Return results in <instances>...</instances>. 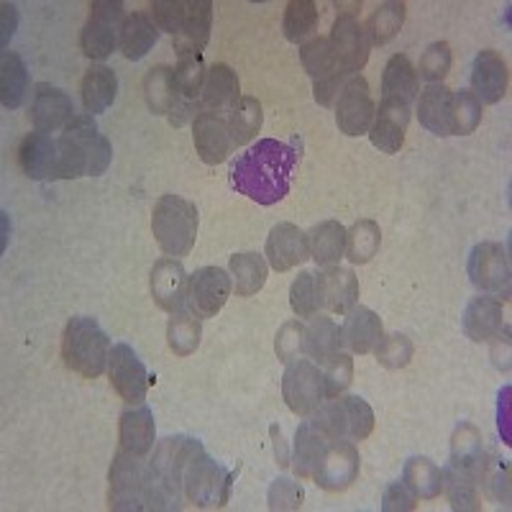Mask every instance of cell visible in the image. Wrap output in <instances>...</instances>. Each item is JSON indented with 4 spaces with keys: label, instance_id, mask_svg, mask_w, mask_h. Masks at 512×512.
Here are the masks:
<instances>
[{
    "label": "cell",
    "instance_id": "cell-1",
    "mask_svg": "<svg viewBox=\"0 0 512 512\" xmlns=\"http://www.w3.org/2000/svg\"><path fill=\"white\" fill-rule=\"evenodd\" d=\"M300 162L297 141L282 144L277 139L256 141L231 167V185L259 205H274L290 192L292 172Z\"/></svg>",
    "mask_w": 512,
    "mask_h": 512
},
{
    "label": "cell",
    "instance_id": "cell-2",
    "mask_svg": "<svg viewBox=\"0 0 512 512\" xmlns=\"http://www.w3.org/2000/svg\"><path fill=\"white\" fill-rule=\"evenodd\" d=\"M113 159L111 141L100 134L90 113H77L57 139V164L52 180H80L108 172Z\"/></svg>",
    "mask_w": 512,
    "mask_h": 512
},
{
    "label": "cell",
    "instance_id": "cell-3",
    "mask_svg": "<svg viewBox=\"0 0 512 512\" xmlns=\"http://www.w3.org/2000/svg\"><path fill=\"white\" fill-rule=\"evenodd\" d=\"M200 448L203 443L190 436H169L157 443L152 461L146 464L154 510H180L182 497H185L187 461Z\"/></svg>",
    "mask_w": 512,
    "mask_h": 512
},
{
    "label": "cell",
    "instance_id": "cell-4",
    "mask_svg": "<svg viewBox=\"0 0 512 512\" xmlns=\"http://www.w3.org/2000/svg\"><path fill=\"white\" fill-rule=\"evenodd\" d=\"M111 338L100 323L88 315L72 318L62 333V359L70 372L85 379H95L108 369L111 359Z\"/></svg>",
    "mask_w": 512,
    "mask_h": 512
},
{
    "label": "cell",
    "instance_id": "cell-5",
    "mask_svg": "<svg viewBox=\"0 0 512 512\" xmlns=\"http://www.w3.org/2000/svg\"><path fill=\"white\" fill-rule=\"evenodd\" d=\"M198 205L180 195H162L152 210V231L159 249L169 256H187L198 239Z\"/></svg>",
    "mask_w": 512,
    "mask_h": 512
},
{
    "label": "cell",
    "instance_id": "cell-6",
    "mask_svg": "<svg viewBox=\"0 0 512 512\" xmlns=\"http://www.w3.org/2000/svg\"><path fill=\"white\" fill-rule=\"evenodd\" d=\"M108 507L118 512L154 510L152 484L141 456L118 451L108 472Z\"/></svg>",
    "mask_w": 512,
    "mask_h": 512
},
{
    "label": "cell",
    "instance_id": "cell-7",
    "mask_svg": "<svg viewBox=\"0 0 512 512\" xmlns=\"http://www.w3.org/2000/svg\"><path fill=\"white\" fill-rule=\"evenodd\" d=\"M320 431L331 441L344 438V441H367L374 431V410L367 400L356 395L331 397L310 415Z\"/></svg>",
    "mask_w": 512,
    "mask_h": 512
},
{
    "label": "cell",
    "instance_id": "cell-8",
    "mask_svg": "<svg viewBox=\"0 0 512 512\" xmlns=\"http://www.w3.org/2000/svg\"><path fill=\"white\" fill-rule=\"evenodd\" d=\"M233 489V472H228L226 466L218 464L216 459H210L205 454V448L195 451L192 459L187 461L185 469V497L195 507H223L231 500Z\"/></svg>",
    "mask_w": 512,
    "mask_h": 512
},
{
    "label": "cell",
    "instance_id": "cell-9",
    "mask_svg": "<svg viewBox=\"0 0 512 512\" xmlns=\"http://www.w3.org/2000/svg\"><path fill=\"white\" fill-rule=\"evenodd\" d=\"M126 21L121 0H95L90 3L88 24L82 26L80 49L93 62H103L121 44V29Z\"/></svg>",
    "mask_w": 512,
    "mask_h": 512
},
{
    "label": "cell",
    "instance_id": "cell-10",
    "mask_svg": "<svg viewBox=\"0 0 512 512\" xmlns=\"http://www.w3.org/2000/svg\"><path fill=\"white\" fill-rule=\"evenodd\" d=\"M469 280L484 295H495L507 300L510 297L512 285V267L507 249L497 241H482L469 254V264H466Z\"/></svg>",
    "mask_w": 512,
    "mask_h": 512
},
{
    "label": "cell",
    "instance_id": "cell-11",
    "mask_svg": "<svg viewBox=\"0 0 512 512\" xmlns=\"http://www.w3.org/2000/svg\"><path fill=\"white\" fill-rule=\"evenodd\" d=\"M282 397L287 408L300 418H310L326 402V379L315 361L295 359L282 377Z\"/></svg>",
    "mask_w": 512,
    "mask_h": 512
},
{
    "label": "cell",
    "instance_id": "cell-12",
    "mask_svg": "<svg viewBox=\"0 0 512 512\" xmlns=\"http://www.w3.org/2000/svg\"><path fill=\"white\" fill-rule=\"evenodd\" d=\"M231 274L221 267H203L187 277L185 305L195 318H216L231 297Z\"/></svg>",
    "mask_w": 512,
    "mask_h": 512
},
{
    "label": "cell",
    "instance_id": "cell-13",
    "mask_svg": "<svg viewBox=\"0 0 512 512\" xmlns=\"http://www.w3.org/2000/svg\"><path fill=\"white\" fill-rule=\"evenodd\" d=\"M108 379L111 387L126 405H144L146 390L154 379H149L144 361L139 359L134 349L128 344H116L111 349L108 359Z\"/></svg>",
    "mask_w": 512,
    "mask_h": 512
},
{
    "label": "cell",
    "instance_id": "cell-14",
    "mask_svg": "<svg viewBox=\"0 0 512 512\" xmlns=\"http://www.w3.org/2000/svg\"><path fill=\"white\" fill-rule=\"evenodd\" d=\"M374 100L369 93V82L361 75L349 77L336 100L338 131L346 136H364L374 123Z\"/></svg>",
    "mask_w": 512,
    "mask_h": 512
},
{
    "label": "cell",
    "instance_id": "cell-15",
    "mask_svg": "<svg viewBox=\"0 0 512 512\" xmlns=\"http://www.w3.org/2000/svg\"><path fill=\"white\" fill-rule=\"evenodd\" d=\"M328 41H331L333 54H336L338 70L344 72V75L354 77L364 70V64L369 62L372 44H369V36L364 26L359 24V18L338 13Z\"/></svg>",
    "mask_w": 512,
    "mask_h": 512
},
{
    "label": "cell",
    "instance_id": "cell-16",
    "mask_svg": "<svg viewBox=\"0 0 512 512\" xmlns=\"http://www.w3.org/2000/svg\"><path fill=\"white\" fill-rule=\"evenodd\" d=\"M361 469L359 451H356L354 441H344V438H336V441L328 443L326 454L320 459L318 469L313 474V482L326 492H344L351 484L356 482Z\"/></svg>",
    "mask_w": 512,
    "mask_h": 512
},
{
    "label": "cell",
    "instance_id": "cell-17",
    "mask_svg": "<svg viewBox=\"0 0 512 512\" xmlns=\"http://www.w3.org/2000/svg\"><path fill=\"white\" fill-rule=\"evenodd\" d=\"M264 256H267V264L274 272H290L297 264L310 259L308 233L295 223H277L267 236Z\"/></svg>",
    "mask_w": 512,
    "mask_h": 512
},
{
    "label": "cell",
    "instance_id": "cell-18",
    "mask_svg": "<svg viewBox=\"0 0 512 512\" xmlns=\"http://www.w3.org/2000/svg\"><path fill=\"white\" fill-rule=\"evenodd\" d=\"M75 105L64 90L54 88L49 82H39L34 88V100H31V126L41 134H54L59 128L75 118Z\"/></svg>",
    "mask_w": 512,
    "mask_h": 512
},
{
    "label": "cell",
    "instance_id": "cell-19",
    "mask_svg": "<svg viewBox=\"0 0 512 512\" xmlns=\"http://www.w3.org/2000/svg\"><path fill=\"white\" fill-rule=\"evenodd\" d=\"M213 26V3L210 0H187V13L180 31L172 36V47L180 59L203 57Z\"/></svg>",
    "mask_w": 512,
    "mask_h": 512
},
{
    "label": "cell",
    "instance_id": "cell-20",
    "mask_svg": "<svg viewBox=\"0 0 512 512\" xmlns=\"http://www.w3.org/2000/svg\"><path fill=\"white\" fill-rule=\"evenodd\" d=\"M410 123V105L397 100H382L379 111L374 113V123L369 128V141L382 154H397L405 144Z\"/></svg>",
    "mask_w": 512,
    "mask_h": 512
},
{
    "label": "cell",
    "instance_id": "cell-21",
    "mask_svg": "<svg viewBox=\"0 0 512 512\" xmlns=\"http://www.w3.org/2000/svg\"><path fill=\"white\" fill-rule=\"evenodd\" d=\"M507 85L510 72L505 59L495 49H482L472 64V93L482 105H495L507 95Z\"/></svg>",
    "mask_w": 512,
    "mask_h": 512
},
{
    "label": "cell",
    "instance_id": "cell-22",
    "mask_svg": "<svg viewBox=\"0 0 512 512\" xmlns=\"http://www.w3.org/2000/svg\"><path fill=\"white\" fill-rule=\"evenodd\" d=\"M192 139H195V149H198L200 159L210 167L226 162L233 149H236L226 118L216 116V113L203 111L192 121Z\"/></svg>",
    "mask_w": 512,
    "mask_h": 512
},
{
    "label": "cell",
    "instance_id": "cell-23",
    "mask_svg": "<svg viewBox=\"0 0 512 512\" xmlns=\"http://www.w3.org/2000/svg\"><path fill=\"white\" fill-rule=\"evenodd\" d=\"M149 290H152L154 303L167 313H177L185 305L187 292V272L180 259L164 256L152 267L149 274Z\"/></svg>",
    "mask_w": 512,
    "mask_h": 512
},
{
    "label": "cell",
    "instance_id": "cell-24",
    "mask_svg": "<svg viewBox=\"0 0 512 512\" xmlns=\"http://www.w3.org/2000/svg\"><path fill=\"white\" fill-rule=\"evenodd\" d=\"M241 98L244 95H241L239 75L228 64H213L208 75H205L203 93H200V108L205 113H216V116L226 118L239 105Z\"/></svg>",
    "mask_w": 512,
    "mask_h": 512
},
{
    "label": "cell",
    "instance_id": "cell-25",
    "mask_svg": "<svg viewBox=\"0 0 512 512\" xmlns=\"http://www.w3.org/2000/svg\"><path fill=\"white\" fill-rule=\"evenodd\" d=\"M461 328H464L466 338H472L474 344L495 341L497 333H502V328H505V310H502V303L489 295L474 297L472 303L466 305Z\"/></svg>",
    "mask_w": 512,
    "mask_h": 512
},
{
    "label": "cell",
    "instance_id": "cell-26",
    "mask_svg": "<svg viewBox=\"0 0 512 512\" xmlns=\"http://www.w3.org/2000/svg\"><path fill=\"white\" fill-rule=\"evenodd\" d=\"M418 121L436 136H454V90L446 85H428L418 100Z\"/></svg>",
    "mask_w": 512,
    "mask_h": 512
},
{
    "label": "cell",
    "instance_id": "cell-27",
    "mask_svg": "<svg viewBox=\"0 0 512 512\" xmlns=\"http://www.w3.org/2000/svg\"><path fill=\"white\" fill-rule=\"evenodd\" d=\"M157 441V425H154L152 410L146 405H134L121 413L118 420V443L126 454L144 459Z\"/></svg>",
    "mask_w": 512,
    "mask_h": 512
},
{
    "label": "cell",
    "instance_id": "cell-28",
    "mask_svg": "<svg viewBox=\"0 0 512 512\" xmlns=\"http://www.w3.org/2000/svg\"><path fill=\"white\" fill-rule=\"evenodd\" d=\"M328 443H331V438L320 431L318 425H315L310 418L297 425L295 443H292V454H290V466L295 469L297 477L313 479L320 459H323V454H326Z\"/></svg>",
    "mask_w": 512,
    "mask_h": 512
},
{
    "label": "cell",
    "instance_id": "cell-29",
    "mask_svg": "<svg viewBox=\"0 0 512 512\" xmlns=\"http://www.w3.org/2000/svg\"><path fill=\"white\" fill-rule=\"evenodd\" d=\"M341 333H344V346H349L351 354H374V349L382 344L384 326L372 308L356 305L346 313Z\"/></svg>",
    "mask_w": 512,
    "mask_h": 512
},
{
    "label": "cell",
    "instance_id": "cell-30",
    "mask_svg": "<svg viewBox=\"0 0 512 512\" xmlns=\"http://www.w3.org/2000/svg\"><path fill=\"white\" fill-rule=\"evenodd\" d=\"M320 292H323V308L336 315H346L359 303V280L351 269L326 267V272L318 274Z\"/></svg>",
    "mask_w": 512,
    "mask_h": 512
},
{
    "label": "cell",
    "instance_id": "cell-31",
    "mask_svg": "<svg viewBox=\"0 0 512 512\" xmlns=\"http://www.w3.org/2000/svg\"><path fill=\"white\" fill-rule=\"evenodd\" d=\"M18 164L31 180H52L57 164V139L41 131L29 134L18 146Z\"/></svg>",
    "mask_w": 512,
    "mask_h": 512
},
{
    "label": "cell",
    "instance_id": "cell-32",
    "mask_svg": "<svg viewBox=\"0 0 512 512\" xmlns=\"http://www.w3.org/2000/svg\"><path fill=\"white\" fill-rule=\"evenodd\" d=\"M118 95V77L111 67L105 64H93L85 75H82L80 82V98L85 111L90 116H98V113H105L113 105Z\"/></svg>",
    "mask_w": 512,
    "mask_h": 512
},
{
    "label": "cell",
    "instance_id": "cell-33",
    "mask_svg": "<svg viewBox=\"0 0 512 512\" xmlns=\"http://www.w3.org/2000/svg\"><path fill=\"white\" fill-rule=\"evenodd\" d=\"M344 346V333L336 320L328 318V315H313L310 323L305 326V338H303V351L310 359L323 367L333 354H338Z\"/></svg>",
    "mask_w": 512,
    "mask_h": 512
},
{
    "label": "cell",
    "instance_id": "cell-34",
    "mask_svg": "<svg viewBox=\"0 0 512 512\" xmlns=\"http://www.w3.org/2000/svg\"><path fill=\"white\" fill-rule=\"evenodd\" d=\"M418 98V70L405 54H395L384 64L382 72V100L413 105Z\"/></svg>",
    "mask_w": 512,
    "mask_h": 512
},
{
    "label": "cell",
    "instance_id": "cell-35",
    "mask_svg": "<svg viewBox=\"0 0 512 512\" xmlns=\"http://www.w3.org/2000/svg\"><path fill=\"white\" fill-rule=\"evenodd\" d=\"M310 259L318 267H336L346 256V228L338 221H320L310 228Z\"/></svg>",
    "mask_w": 512,
    "mask_h": 512
},
{
    "label": "cell",
    "instance_id": "cell-36",
    "mask_svg": "<svg viewBox=\"0 0 512 512\" xmlns=\"http://www.w3.org/2000/svg\"><path fill=\"white\" fill-rule=\"evenodd\" d=\"M159 39V29L146 13H128L121 29V54L128 62H139L152 52Z\"/></svg>",
    "mask_w": 512,
    "mask_h": 512
},
{
    "label": "cell",
    "instance_id": "cell-37",
    "mask_svg": "<svg viewBox=\"0 0 512 512\" xmlns=\"http://www.w3.org/2000/svg\"><path fill=\"white\" fill-rule=\"evenodd\" d=\"M228 274H231L236 295L251 297L262 290L264 282H267L269 264L264 256L254 254V251H244V254H233L228 259Z\"/></svg>",
    "mask_w": 512,
    "mask_h": 512
},
{
    "label": "cell",
    "instance_id": "cell-38",
    "mask_svg": "<svg viewBox=\"0 0 512 512\" xmlns=\"http://www.w3.org/2000/svg\"><path fill=\"white\" fill-rule=\"evenodd\" d=\"M29 93V67L18 52H3L0 62V100L8 111L21 108Z\"/></svg>",
    "mask_w": 512,
    "mask_h": 512
},
{
    "label": "cell",
    "instance_id": "cell-39",
    "mask_svg": "<svg viewBox=\"0 0 512 512\" xmlns=\"http://www.w3.org/2000/svg\"><path fill=\"white\" fill-rule=\"evenodd\" d=\"M402 484L415 495V500H436L443 492V469L425 456H413L402 469Z\"/></svg>",
    "mask_w": 512,
    "mask_h": 512
},
{
    "label": "cell",
    "instance_id": "cell-40",
    "mask_svg": "<svg viewBox=\"0 0 512 512\" xmlns=\"http://www.w3.org/2000/svg\"><path fill=\"white\" fill-rule=\"evenodd\" d=\"M448 464L479 479V469L484 464V446L477 425L461 423L456 428L454 438H451V461Z\"/></svg>",
    "mask_w": 512,
    "mask_h": 512
},
{
    "label": "cell",
    "instance_id": "cell-41",
    "mask_svg": "<svg viewBox=\"0 0 512 512\" xmlns=\"http://www.w3.org/2000/svg\"><path fill=\"white\" fill-rule=\"evenodd\" d=\"M443 492H446L451 510L456 512H477L482 510L479 502V482L474 474L461 472L456 466L448 464L443 469Z\"/></svg>",
    "mask_w": 512,
    "mask_h": 512
},
{
    "label": "cell",
    "instance_id": "cell-42",
    "mask_svg": "<svg viewBox=\"0 0 512 512\" xmlns=\"http://www.w3.org/2000/svg\"><path fill=\"white\" fill-rule=\"evenodd\" d=\"M405 16H408V6L400 3V0H390V3H382L377 6V11L369 16L367 31L369 44L372 47H384V44H390L397 34H400L402 24H405Z\"/></svg>",
    "mask_w": 512,
    "mask_h": 512
},
{
    "label": "cell",
    "instance_id": "cell-43",
    "mask_svg": "<svg viewBox=\"0 0 512 512\" xmlns=\"http://www.w3.org/2000/svg\"><path fill=\"white\" fill-rule=\"evenodd\" d=\"M262 121V103H259L254 95H244V98L239 100V105L226 116L233 146H246L249 141H254L256 134L262 131Z\"/></svg>",
    "mask_w": 512,
    "mask_h": 512
},
{
    "label": "cell",
    "instance_id": "cell-44",
    "mask_svg": "<svg viewBox=\"0 0 512 512\" xmlns=\"http://www.w3.org/2000/svg\"><path fill=\"white\" fill-rule=\"evenodd\" d=\"M203 323L190 310H177L167 323V344L175 356H190L200 349Z\"/></svg>",
    "mask_w": 512,
    "mask_h": 512
},
{
    "label": "cell",
    "instance_id": "cell-45",
    "mask_svg": "<svg viewBox=\"0 0 512 512\" xmlns=\"http://www.w3.org/2000/svg\"><path fill=\"white\" fill-rule=\"evenodd\" d=\"M382 244V228L372 218H361L346 231V259L351 264H369Z\"/></svg>",
    "mask_w": 512,
    "mask_h": 512
},
{
    "label": "cell",
    "instance_id": "cell-46",
    "mask_svg": "<svg viewBox=\"0 0 512 512\" xmlns=\"http://www.w3.org/2000/svg\"><path fill=\"white\" fill-rule=\"evenodd\" d=\"M144 98L154 116H167L175 103V70L172 67H152L144 77Z\"/></svg>",
    "mask_w": 512,
    "mask_h": 512
},
{
    "label": "cell",
    "instance_id": "cell-47",
    "mask_svg": "<svg viewBox=\"0 0 512 512\" xmlns=\"http://www.w3.org/2000/svg\"><path fill=\"white\" fill-rule=\"evenodd\" d=\"M300 62H303L305 72H308V77L313 82L328 80V77L333 75H344V72L338 70L336 54H333L328 36H318V39L305 41L303 47H300Z\"/></svg>",
    "mask_w": 512,
    "mask_h": 512
},
{
    "label": "cell",
    "instance_id": "cell-48",
    "mask_svg": "<svg viewBox=\"0 0 512 512\" xmlns=\"http://www.w3.org/2000/svg\"><path fill=\"white\" fill-rule=\"evenodd\" d=\"M318 21H320L318 3H313V0H290L285 8V18H282L285 39L292 41V44L303 41L305 36L313 34Z\"/></svg>",
    "mask_w": 512,
    "mask_h": 512
},
{
    "label": "cell",
    "instance_id": "cell-49",
    "mask_svg": "<svg viewBox=\"0 0 512 512\" xmlns=\"http://www.w3.org/2000/svg\"><path fill=\"white\" fill-rule=\"evenodd\" d=\"M290 308L297 318H313L323 310V292H320L318 274L300 272L290 287Z\"/></svg>",
    "mask_w": 512,
    "mask_h": 512
},
{
    "label": "cell",
    "instance_id": "cell-50",
    "mask_svg": "<svg viewBox=\"0 0 512 512\" xmlns=\"http://www.w3.org/2000/svg\"><path fill=\"white\" fill-rule=\"evenodd\" d=\"M479 484L495 502H510V466L495 454H484V464L479 469Z\"/></svg>",
    "mask_w": 512,
    "mask_h": 512
},
{
    "label": "cell",
    "instance_id": "cell-51",
    "mask_svg": "<svg viewBox=\"0 0 512 512\" xmlns=\"http://www.w3.org/2000/svg\"><path fill=\"white\" fill-rule=\"evenodd\" d=\"M451 64H454V54H451L448 41H433L431 47L423 52L420 64L415 70H418V75L423 80L431 82V85H441L443 77L451 72Z\"/></svg>",
    "mask_w": 512,
    "mask_h": 512
},
{
    "label": "cell",
    "instance_id": "cell-52",
    "mask_svg": "<svg viewBox=\"0 0 512 512\" xmlns=\"http://www.w3.org/2000/svg\"><path fill=\"white\" fill-rule=\"evenodd\" d=\"M482 123V103L472 90L454 93V136H469Z\"/></svg>",
    "mask_w": 512,
    "mask_h": 512
},
{
    "label": "cell",
    "instance_id": "cell-53",
    "mask_svg": "<svg viewBox=\"0 0 512 512\" xmlns=\"http://www.w3.org/2000/svg\"><path fill=\"white\" fill-rule=\"evenodd\" d=\"M323 379H326V400L344 395L354 379V359L346 351H338L323 364Z\"/></svg>",
    "mask_w": 512,
    "mask_h": 512
},
{
    "label": "cell",
    "instance_id": "cell-54",
    "mask_svg": "<svg viewBox=\"0 0 512 512\" xmlns=\"http://www.w3.org/2000/svg\"><path fill=\"white\" fill-rule=\"evenodd\" d=\"M415 354V346L405 333H392L384 336L382 344L374 349V356L384 369H405Z\"/></svg>",
    "mask_w": 512,
    "mask_h": 512
},
{
    "label": "cell",
    "instance_id": "cell-55",
    "mask_svg": "<svg viewBox=\"0 0 512 512\" xmlns=\"http://www.w3.org/2000/svg\"><path fill=\"white\" fill-rule=\"evenodd\" d=\"M305 500V489L303 484L295 482L290 477L274 479L272 487L267 492V507L274 512H292L300 510Z\"/></svg>",
    "mask_w": 512,
    "mask_h": 512
},
{
    "label": "cell",
    "instance_id": "cell-56",
    "mask_svg": "<svg viewBox=\"0 0 512 512\" xmlns=\"http://www.w3.org/2000/svg\"><path fill=\"white\" fill-rule=\"evenodd\" d=\"M303 338H305V326L297 323V320H287L282 323V328L277 331V338H274V354L282 364H290L297 356L303 354Z\"/></svg>",
    "mask_w": 512,
    "mask_h": 512
},
{
    "label": "cell",
    "instance_id": "cell-57",
    "mask_svg": "<svg viewBox=\"0 0 512 512\" xmlns=\"http://www.w3.org/2000/svg\"><path fill=\"white\" fill-rule=\"evenodd\" d=\"M149 11H152V21L157 24L159 31H167V34L175 36L180 31L182 21H185L187 3L185 0H154Z\"/></svg>",
    "mask_w": 512,
    "mask_h": 512
},
{
    "label": "cell",
    "instance_id": "cell-58",
    "mask_svg": "<svg viewBox=\"0 0 512 512\" xmlns=\"http://www.w3.org/2000/svg\"><path fill=\"white\" fill-rule=\"evenodd\" d=\"M382 510L384 512H410V510H415V495L402 482L390 484V487L384 489Z\"/></svg>",
    "mask_w": 512,
    "mask_h": 512
},
{
    "label": "cell",
    "instance_id": "cell-59",
    "mask_svg": "<svg viewBox=\"0 0 512 512\" xmlns=\"http://www.w3.org/2000/svg\"><path fill=\"white\" fill-rule=\"evenodd\" d=\"M269 433H272V441H274V459H277V464H280L282 469H287V466H290V451H287V441H285V433H282V425H272Z\"/></svg>",
    "mask_w": 512,
    "mask_h": 512
},
{
    "label": "cell",
    "instance_id": "cell-60",
    "mask_svg": "<svg viewBox=\"0 0 512 512\" xmlns=\"http://www.w3.org/2000/svg\"><path fill=\"white\" fill-rule=\"evenodd\" d=\"M0 11H3V47H6L8 39H11L13 31H16V6H13V3H3Z\"/></svg>",
    "mask_w": 512,
    "mask_h": 512
}]
</instances>
